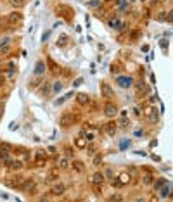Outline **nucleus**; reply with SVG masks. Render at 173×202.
I'll return each instance as SVG.
<instances>
[{
	"label": "nucleus",
	"mask_w": 173,
	"mask_h": 202,
	"mask_svg": "<svg viewBox=\"0 0 173 202\" xmlns=\"http://www.w3.org/2000/svg\"><path fill=\"white\" fill-rule=\"evenodd\" d=\"M55 12H57L59 16H64L68 21H71L73 16H74V12H73L71 7H68V5H64V4H59V5L55 7Z\"/></svg>",
	"instance_id": "obj_1"
},
{
	"label": "nucleus",
	"mask_w": 173,
	"mask_h": 202,
	"mask_svg": "<svg viewBox=\"0 0 173 202\" xmlns=\"http://www.w3.org/2000/svg\"><path fill=\"white\" fill-rule=\"evenodd\" d=\"M74 121H76V118H74L73 114H62L61 118H59V124H61L62 128H68V126H71Z\"/></svg>",
	"instance_id": "obj_2"
},
{
	"label": "nucleus",
	"mask_w": 173,
	"mask_h": 202,
	"mask_svg": "<svg viewBox=\"0 0 173 202\" xmlns=\"http://www.w3.org/2000/svg\"><path fill=\"white\" fill-rule=\"evenodd\" d=\"M104 114H106L107 118H114V116L118 114V107H116L112 102H107V104L104 105Z\"/></svg>",
	"instance_id": "obj_3"
},
{
	"label": "nucleus",
	"mask_w": 173,
	"mask_h": 202,
	"mask_svg": "<svg viewBox=\"0 0 173 202\" xmlns=\"http://www.w3.org/2000/svg\"><path fill=\"white\" fill-rule=\"evenodd\" d=\"M101 93L106 99H114V90L111 88V85H107V83H101Z\"/></svg>",
	"instance_id": "obj_4"
},
{
	"label": "nucleus",
	"mask_w": 173,
	"mask_h": 202,
	"mask_svg": "<svg viewBox=\"0 0 173 202\" xmlns=\"http://www.w3.org/2000/svg\"><path fill=\"white\" fill-rule=\"evenodd\" d=\"M7 21H9L10 26H18L21 21H23V14H21V12H12V14H9Z\"/></svg>",
	"instance_id": "obj_5"
},
{
	"label": "nucleus",
	"mask_w": 173,
	"mask_h": 202,
	"mask_svg": "<svg viewBox=\"0 0 173 202\" xmlns=\"http://www.w3.org/2000/svg\"><path fill=\"white\" fill-rule=\"evenodd\" d=\"M104 182H106V176H104L101 171H95L92 174V183H93V185H102Z\"/></svg>",
	"instance_id": "obj_6"
},
{
	"label": "nucleus",
	"mask_w": 173,
	"mask_h": 202,
	"mask_svg": "<svg viewBox=\"0 0 173 202\" xmlns=\"http://www.w3.org/2000/svg\"><path fill=\"white\" fill-rule=\"evenodd\" d=\"M64 190H66V187H64L62 183H55V185L50 188V193H52V195H62Z\"/></svg>",
	"instance_id": "obj_7"
},
{
	"label": "nucleus",
	"mask_w": 173,
	"mask_h": 202,
	"mask_svg": "<svg viewBox=\"0 0 173 202\" xmlns=\"http://www.w3.org/2000/svg\"><path fill=\"white\" fill-rule=\"evenodd\" d=\"M35 185H36V183L33 182V180H24L23 185H21V190H23V192H31V190L35 188Z\"/></svg>",
	"instance_id": "obj_8"
},
{
	"label": "nucleus",
	"mask_w": 173,
	"mask_h": 202,
	"mask_svg": "<svg viewBox=\"0 0 173 202\" xmlns=\"http://www.w3.org/2000/svg\"><path fill=\"white\" fill-rule=\"evenodd\" d=\"M45 71H47V66H45V62H42V61H40V62H36V66H35V74H36V76H42Z\"/></svg>",
	"instance_id": "obj_9"
},
{
	"label": "nucleus",
	"mask_w": 173,
	"mask_h": 202,
	"mask_svg": "<svg viewBox=\"0 0 173 202\" xmlns=\"http://www.w3.org/2000/svg\"><path fill=\"white\" fill-rule=\"evenodd\" d=\"M76 102H78L80 105H87V104L90 102V99H88L87 93H78V95H76Z\"/></svg>",
	"instance_id": "obj_10"
},
{
	"label": "nucleus",
	"mask_w": 173,
	"mask_h": 202,
	"mask_svg": "<svg viewBox=\"0 0 173 202\" xmlns=\"http://www.w3.org/2000/svg\"><path fill=\"white\" fill-rule=\"evenodd\" d=\"M153 182H154V180H153V174H151L149 171H144L142 173V183H144V185H151Z\"/></svg>",
	"instance_id": "obj_11"
},
{
	"label": "nucleus",
	"mask_w": 173,
	"mask_h": 202,
	"mask_svg": "<svg viewBox=\"0 0 173 202\" xmlns=\"http://www.w3.org/2000/svg\"><path fill=\"white\" fill-rule=\"evenodd\" d=\"M118 180L123 183V185H126V183H130V180H132V176L128 174V171H125V173H121L120 176H118Z\"/></svg>",
	"instance_id": "obj_12"
},
{
	"label": "nucleus",
	"mask_w": 173,
	"mask_h": 202,
	"mask_svg": "<svg viewBox=\"0 0 173 202\" xmlns=\"http://www.w3.org/2000/svg\"><path fill=\"white\" fill-rule=\"evenodd\" d=\"M73 168H74V171L83 173V169H85V164H83L82 161H76V159H73Z\"/></svg>",
	"instance_id": "obj_13"
},
{
	"label": "nucleus",
	"mask_w": 173,
	"mask_h": 202,
	"mask_svg": "<svg viewBox=\"0 0 173 202\" xmlns=\"http://www.w3.org/2000/svg\"><path fill=\"white\" fill-rule=\"evenodd\" d=\"M106 133L111 135V137H114V133H116V124H114V123H107V124H106Z\"/></svg>",
	"instance_id": "obj_14"
},
{
	"label": "nucleus",
	"mask_w": 173,
	"mask_h": 202,
	"mask_svg": "<svg viewBox=\"0 0 173 202\" xmlns=\"http://www.w3.org/2000/svg\"><path fill=\"white\" fill-rule=\"evenodd\" d=\"M118 83L121 85L123 88H126V86H132V78H118Z\"/></svg>",
	"instance_id": "obj_15"
},
{
	"label": "nucleus",
	"mask_w": 173,
	"mask_h": 202,
	"mask_svg": "<svg viewBox=\"0 0 173 202\" xmlns=\"http://www.w3.org/2000/svg\"><path fill=\"white\" fill-rule=\"evenodd\" d=\"M57 166H59L61 169H68V168H69V161H68L66 157H61V159L57 161Z\"/></svg>",
	"instance_id": "obj_16"
},
{
	"label": "nucleus",
	"mask_w": 173,
	"mask_h": 202,
	"mask_svg": "<svg viewBox=\"0 0 173 202\" xmlns=\"http://www.w3.org/2000/svg\"><path fill=\"white\" fill-rule=\"evenodd\" d=\"M137 92H139V93H147V92H149V86H147L144 81H140V83L137 85Z\"/></svg>",
	"instance_id": "obj_17"
},
{
	"label": "nucleus",
	"mask_w": 173,
	"mask_h": 202,
	"mask_svg": "<svg viewBox=\"0 0 173 202\" xmlns=\"http://www.w3.org/2000/svg\"><path fill=\"white\" fill-rule=\"evenodd\" d=\"M147 118H149V121H151V123H156L158 119H159V116H158V112H156V111H149V112H147Z\"/></svg>",
	"instance_id": "obj_18"
},
{
	"label": "nucleus",
	"mask_w": 173,
	"mask_h": 202,
	"mask_svg": "<svg viewBox=\"0 0 173 202\" xmlns=\"http://www.w3.org/2000/svg\"><path fill=\"white\" fill-rule=\"evenodd\" d=\"M9 168H10V169H14V171H19L21 168H23V162H21V161H12Z\"/></svg>",
	"instance_id": "obj_19"
},
{
	"label": "nucleus",
	"mask_w": 173,
	"mask_h": 202,
	"mask_svg": "<svg viewBox=\"0 0 173 202\" xmlns=\"http://www.w3.org/2000/svg\"><path fill=\"white\" fill-rule=\"evenodd\" d=\"M68 41H69V38H68L66 35H61V36H59V40H57V45H59V47H64Z\"/></svg>",
	"instance_id": "obj_20"
},
{
	"label": "nucleus",
	"mask_w": 173,
	"mask_h": 202,
	"mask_svg": "<svg viewBox=\"0 0 173 202\" xmlns=\"http://www.w3.org/2000/svg\"><path fill=\"white\" fill-rule=\"evenodd\" d=\"M74 143H76V147H78V149H85V147H87V142H85V138H82V137H80V138H76Z\"/></svg>",
	"instance_id": "obj_21"
},
{
	"label": "nucleus",
	"mask_w": 173,
	"mask_h": 202,
	"mask_svg": "<svg viewBox=\"0 0 173 202\" xmlns=\"http://www.w3.org/2000/svg\"><path fill=\"white\" fill-rule=\"evenodd\" d=\"M35 154H36V159H43V161H47V152H45V150H42V149H40V150H36Z\"/></svg>",
	"instance_id": "obj_22"
},
{
	"label": "nucleus",
	"mask_w": 173,
	"mask_h": 202,
	"mask_svg": "<svg viewBox=\"0 0 173 202\" xmlns=\"http://www.w3.org/2000/svg\"><path fill=\"white\" fill-rule=\"evenodd\" d=\"M26 4V0H10V5H14V7H23Z\"/></svg>",
	"instance_id": "obj_23"
},
{
	"label": "nucleus",
	"mask_w": 173,
	"mask_h": 202,
	"mask_svg": "<svg viewBox=\"0 0 173 202\" xmlns=\"http://www.w3.org/2000/svg\"><path fill=\"white\" fill-rule=\"evenodd\" d=\"M49 66H50V71L54 73V74H57V73H59V68L54 64V61H52V59H49Z\"/></svg>",
	"instance_id": "obj_24"
},
{
	"label": "nucleus",
	"mask_w": 173,
	"mask_h": 202,
	"mask_svg": "<svg viewBox=\"0 0 173 202\" xmlns=\"http://www.w3.org/2000/svg\"><path fill=\"white\" fill-rule=\"evenodd\" d=\"M88 7H92V9L101 7V0H92V2H88Z\"/></svg>",
	"instance_id": "obj_25"
},
{
	"label": "nucleus",
	"mask_w": 173,
	"mask_h": 202,
	"mask_svg": "<svg viewBox=\"0 0 173 202\" xmlns=\"http://www.w3.org/2000/svg\"><path fill=\"white\" fill-rule=\"evenodd\" d=\"M42 93H43V95H47V93H49V92H50V86H49V83H43V86H42Z\"/></svg>",
	"instance_id": "obj_26"
},
{
	"label": "nucleus",
	"mask_w": 173,
	"mask_h": 202,
	"mask_svg": "<svg viewBox=\"0 0 173 202\" xmlns=\"http://www.w3.org/2000/svg\"><path fill=\"white\" fill-rule=\"evenodd\" d=\"M101 162H102V155H101V154H97V155L93 157V166H99Z\"/></svg>",
	"instance_id": "obj_27"
},
{
	"label": "nucleus",
	"mask_w": 173,
	"mask_h": 202,
	"mask_svg": "<svg viewBox=\"0 0 173 202\" xmlns=\"http://www.w3.org/2000/svg\"><path fill=\"white\" fill-rule=\"evenodd\" d=\"M166 185V180H158V183H156V190H159L161 187H164Z\"/></svg>",
	"instance_id": "obj_28"
},
{
	"label": "nucleus",
	"mask_w": 173,
	"mask_h": 202,
	"mask_svg": "<svg viewBox=\"0 0 173 202\" xmlns=\"http://www.w3.org/2000/svg\"><path fill=\"white\" fill-rule=\"evenodd\" d=\"M61 88H62V85L59 83V81H57V83H54V92H59Z\"/></svg>",
	"instance_id": "obj_29"
},
{
	"label": "nucleus",
	"mask_w": 173,
	"mask_h": 202,
	"mask_svg": "<svg viewBox=\"0 0 173 202\" xmlns=\"http://www.w3.org/2000/svg\"><path fill=\"white\" fill-rule=\"evenodd\" d=\"M166 21H172V23H173V9L166 14Z\"/></svg>",
	"instance_id": "obj_30"
},
{
	"label": "nucleus",
	"mask_w": 173,
	"mask_h": 202,
	"mask_svg": "<svg viewBox=\"0 0 173 202\" xmlns=\"http://www.w3.org/2000/svg\"><path fill=\"white\" fill-rule=\"evenodd\" d=\"M120 124H121L123 128H125V126H128V119H126V118L123 116V119H121V121H120Z\"/></svg>",
	"instance_id": "obj_31"
},
{
	"label": "nucleus",
	"mask_w": 173,
	"mask_h": 202,
	"mask_svg": "<svg viewBox=\"0 0 173 202\" xmlns=\"http://www.w3.org/2000/svg\"><path fill=\"white\" fill-rule=\"evenodd\" d=\"M128 174H130V176H135V174H137V169H135V168H133V166H130V169H128Z\"/></svg>",
	"instance_id": "obj_32"
},
{
	"label": "nucleus",
	"mask_w": 173,
	"mask_h": 202,
	"mask_svg": "<svg viewBox=\"0 0 173 202\" xmlns=\"http://www.w3.org/2000/svg\"><path fill=\"white\" fill-rule=\"evenodd\" d=\"M123 197L121 195H111V197H109V201H121Z\"/></svg>",
	"instance_id": "obj_33"
},
{
	"label": "nucleus",
	"mask_w": 173,
	"mask_h": 202,
	"mask_svg": "<svg viewBox=\"0 0 173 202\" xmlns=\"http://www.w3.org/2000/svg\"><path fill=\"white\" fill-rule=\"evenodd\" d=\"M38 83H40V80H35V81H31V83H30V86H31V88H36Z\"/></svg>",
	"instance_id": "obj_34"
},
{
	"label": "nucleus",
	"mask_w": 173,
	"mask_h": 202,
	"mask_svg": "<svg viewBox=\"0 0 173 202\" xmlns=\"http://www.w3.org/2000/svg\"><path fill=\"white\" fill-rule=\"evenodd\" d=\"M123 183L120 182V180H112V187H121Z\"/></svg>",
	"instance_id": "obj_35"
},
{
	"label": "nucleus",
	"mask_w": 173,
	"mask_h": 202,
	"mask_svg": "<svg viewBox=\"0 0 173 202\" xmlns=\"http://www.w3.org/2000/svg\"><path fill=\"white\" fill-rule=\"evenodd\" d=\"M2 150H10V145L9 143H2Z\"/></svg>",
	"instance_id": "obj_36"
},
{
	"label": "nucleus",
	"mask_w": 173,
	"mask_h": 202,
	"mask_svg": "<svg viewBox=\"0 0 173 202\" xmlns=\"http://www.w3.org/2000/svg\"><path fill=\"white\" fill-rule=\"evenodd\" d=\"M93 192L97 193V195H101V188H99V185H93Z\"/></svg>",
	"instance_id": "obj_37"
},
{
	"label": "nucleus",
	"mask_w": 173,
	"mask_h": 202,
	"mask_svg": "<svg viewBox=\"0 0 173 202\" xmlns=\"http://www.w3.org/2000/svg\"><path fill=\"white\" fill-rule=\"evenodd\" d=\"M159 21H166V14H159V17H158Z\"/></svg>",
	"instance_id": "obj_38"
},
{
	"label": "nucleus",
	"mask_w": 173,
	"mask_h": 202,
	"mask_svg": "<svg viewBox=\"0 0 173 202\" xmlns=\"http://www.w3.org/2000/svg\"><path fill=\"white\" fill-rule=\"evenodd\" d=\"M73 154H71V149H66V157H71Z\"/></svg>",
	"instance_id": "obj_39"
},
{
	"label": "nucleus",
	"mask_w": 173,
	"mask_h": 202,
	"mask_svg": "<svg viewBox=\"0 0 173 202\" xmlns=\"http://www.w3.org/2000/svg\"><path fill=\"white\" fill-rule=\"evenodd\" d=\"M106 176H112V171H111V169H109V168L106 169Z\"/></svg>",
	"instance_id": "obj_40"
},
{
	"label": "nucleus",
	"mask_w": 173,
	"mask_h": 202,
	"mask_svg": "<svg viewBox=\"0 0 173 202\" xmlns=\"http://www.w3.org/2000/svg\"><path fill=\"white\" fill-rule=\"evenodd\" d=\"M78 85H82V78H78V80L74 81V86H78Z\"/></svg>",
	"instance_id": "obj_41"
},
{
	"label": "nucleus",
	"mask_w": 173,
	"mask_h": 202,
	"mask_svg": "<svg viewBox=\"0 0 173 202\" xmlns=\"http://www.w3.org/2000/svg\"><path fill=\"white\" fill-rule=\"evenodd\" d=\"M0 116H2V112H0Z\"/></svg>",
	"instance_id": "obj_42"
},
{
	"label": "nucleus",
	"mask_w": 173,
	"mask_h": 202,
	"mask_svg": "<svg viewBox=\"0 0 173 202\" xmlns=\"http://www.w3.org/2000/svg\"><path fill=\"white\" fill-rule=\"evenodd\" d=\"M0 162H2V159H0Z\"/></svg>",
	"instance_id": "obj_43"
}]
</instances>
